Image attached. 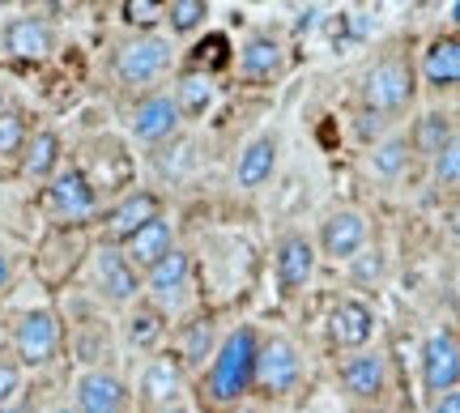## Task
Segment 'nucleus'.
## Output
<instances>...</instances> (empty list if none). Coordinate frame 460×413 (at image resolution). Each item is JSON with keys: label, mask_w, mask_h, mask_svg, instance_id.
Listing matches in <instances>:
<instances>
[{"label": "nucleus", "mask_w": 460, "mask_h": 413, "mask_svg": "<svg viewBox=\"0 0 460 413\" xmlns=\"http://www.w3.org/2000/svg\"><path fill=\"white\" fill-rule=\"evenodd\" d=\"M358 413H388V409H358Z\"/></svg>", "instance_id": "c03bdc74"}, {"label": "nucleus", "mask_w": 460, "mask_h": 413, "mask_svg": "<svg viewBox=\"0 0 460 413\" xmlns=\"http://www.w3.org/2000/svg\"><path fill=\"white\" fill-rule=\"evenodd\" d=\"M430 413H460V388H452V392L430 400Z\"/></svg>", "instance_id": "c9c22d12"}, {"label": "nucleus", "mask_w": 460, "mask_h": 413, "mask_svg": "<svg viewBox=\"0 0 460 413\" xmlns=\"http://www.w3.org/2000/svg\"><path fill=\"white\" fill-rule=\"evenodd\" d=\"M94 286H99V294L115 307H124V303H137V294L146 290V277L128 265V256L111 243H102L99 256H94Z\"/></svg>", "instance_id": "dca6fc26"}, {"label": "nucleus", "mask_w": 460, "mask_h": 413, "mask_svg": "<svg viewBox=\"0 0 460 413\" xmlns=\"http://www.w3.org/2000/svg\"><path fill=\"white\" fill-rule=\"evenodd\" d=\"M209 102H214V82L209 77H200V73H183L180 85H175V107H180V116L197 119L209 111Z\"/></svg>", "instance_id": "bb28decb"}, {"label": "nucleus", "mask_w": 460, "mask_h": 413, "mask_svg": "<svg viewBox=\"0 0 460 413\" xmlns=\"http://www.w3.org/2000/svg\"><path fill=\"white\" fill-rule=\"evenodd\" d=\"M303 371H307L303 349L290 337H281V332H264L261 354H256V383H252V392L264 400L295 397L298 388H303Z\"/></svg>", "instance_id": "20e7f679"}, {"label": "nucleus", "mask_w": 460, "mask_h": 413, "mask_svg": "<svg viewBox=\"0 0 460 413\" xmlns=\"http://www.w3.org/2000/svg\"><path fill=\"white\" fill-rule=\"evenodd\" d=\"M452 119H447V111H422V116L413 119V128L405 133V141H410L413 158H427V163H435V154L452 141Z\"/></svg>", "instance_id": "b1692460"}, {"label": "nucleus", "mask_w": 460, "mask_h": 413, "mask_svg": "<svg viewBox=\"0 0 460 413\" xmlns=\"http://www.w3.org/2000/svg\"><path fill=\"white\" fill-rule=\"evenodd\" d=\"M230 413H264V409H256V405H234Z\"/></svg>", "instance_id": "ea45409f"}, {"label": "nucleus", "mask_w": 460, "mask_h": 413, "mask_svg": "<svg viewBox=\"0 0 460 413\" xmlns=\"http://www.w3.org/2000/svg\"><path fill=\"white\" fill-rule=\"evenodd\" d=\"M175 68V43L163 34H132L111 51V73L119 85L128 90H146V85L163 82L166 73Z\"/></svg>", "instance_id": "7ed1b4c3"}, {"label": "nucleus", "mask_w": 460, "mask_h": 413, "mask_svg": "<svg viewBox=\"0 0 460 413\" xmlns=\"http://www.w3.org/2000/svg\"><path fill=\"white\" fill-rule=\"evenodd\" d=\"M430 171H435V183H439L444 192H460V133H452V141L435 154Z\"/></svg>", "instance_id": "473e14b6"}, {"label": "nucleus", "mask_w": 460, "mask_h": 413, "mask_svg": "<svg viewBox=\"0 0 460 413\" xmlns=\"http://www.w3.org/2000/svg\"><path fill=\"white\" fill-rule=\"evenodd\" d=\"M26 149V119L17 111H0V158H13Z\"/></svg>", "instance_id": "72a5a7b5"}, {"label": "nucleus", "mask_w": 460, "mask_h": 413, "mask_svg": "<svg viewBox=\"0 0 460 413\" xmlns=\"http://www.w3.org/2000/svg\"><path fill=\"white\" fill-rule=\"evenodd\" d=\"M337 383L349 400H362L367 409H376V400H384L388 392V363L376 349H358V354H345L337 363Z\"/></svg>", "instance_id": "0eeeda50"}, {"label": "nucleus", "mask_w": 460, "mask_h": 413, "mask_svg": "<svg viewBox=\"0 0 460 413\" xmlns=\"http://www.w3.org/2000/svg\"><path fill=\"white\" fill-rule=\"evenodd\" d=\"M447 226H452V239H456V243H460V205H456V209H452V214H447Z\"/></svg>", "instance_id": "4c0bfd02"}, {"label": "nucleus", "mask_w": 460, "mask_h": 413, "mask_svg": "<svg viewBox=\"0 0 460 413\" xmlns=\"http://www.w3.org/2000/svg\"><path fill=\"white\" fill-rule=\"evenodd\" d=\"M230 60H234V51H230L226 34H205L197 43V51H192V60H188V65H192L188 73H200V77H205V73H222Z\"/></svg>", "instance_id": "c85d7f7f"}, {"label": "nucleus", "mask_w": 460, "mask_h": 413, "mask_svg": "<svg viewBox=\"0 0 460 413\" xmlns=\"http://www.w3.org/2000/svg\"><path fill=\"white\" fill-rule=\"evenodd\" d=\"M376 307L367 303V298H337L332 303L329 320H324V332H329V341L345 354H358V349H371V337H376Z\"/></svg>", "instance_id": "6e6552de"}, {"label": "nucleus", "mask_w": 460, "mask_h": 413, "mask_svg": "<svg viewBox=\"0 0 460 413\" xmlns=\"http://www.w3.org/2000/svg\"><path fill=\"white\" fill-rule=\"evenodd\" d=\"M410 163H413V149L405 141V133H388L371 149V171H376L379 180H401L410 171Z\"/></svg>", "instance_id": "a878e982"}, {"label": "nucleus", "mask_w": 460, "mask_h": 413, "mask_svg": "<svg viewBox=\"0 0 460 413\" xmlns=\"http://www.w3.org/2000/svg\"><path fill=\"white\" fill-rule=\"evenodd\" d=\"M166 4H158V0H124L119 4V22L124 26H132L137 34H154V26L163 22Z\"/></svg>", "instance_id": "2f4dec72"}, {"label": "nucleus", "mask_w": 460, "mask_h": 413, "mask_svg": "<svg viewBox=\"0 0 460 413\" xmlns=\"http://www.w3.org/2000/svg\"><path fill=\"white\" fill-rule=\"evenodd\" d=\"M158 217H163V197L141 188V192H128L111 214L102 217V234H107L111 248H124L132 234H141L149 222H158Z\"/></svg>", "instance_id": "2eb2a0df"}, {"label": "nucleus", "mask_w": 460, "mask_h": 413, "mask_svg": "<svg viewBox=\"0 0 460 413\" xmlns=\"http://www.w3.org/2000/svg\"><path fill=\"white\" fill-rule=\"evenodd\" d=\"M132 392L128 383L111 371H85L73 383V409L77 413H128Z\"/></svg>", "instance_id": "6ab92c4d"}, {"label": "nucleus", "mask_w": 460, "mask_h": 413, "mask_svg": "<svg viewBox=\"0 0 460 413\" xmlns=\"http://www.w3.org/2000/svg\"><path fill=\"white\" fill-rule=\"evenodd\" d=\"M158 413H188V409H180V405H175V409H158Z\"/></svg>", "instance_id": "37998d69"}, {"label": "nucleus", "mask_w": 460, "mask_h": 413, "mask_svg": "<svg viewBox=\"0 0 460 413\" xmlns=\"http://www.w3.org/2000/svg\"><path fill=\"white\" fill-rule=\"evenodd\" d=\"M188 290H192V256L183 248H175L166 260H158V265L146 273V294L158 312L180 307L183 298H188Z\"/></svg>", "instance_id": "f3484780"}, {"label": "nucleus", "mask_w": 460, "mask_h": 413, "mask_svg": "<svg viewBox=\"0 0 460 413\" xmlns=\"http://www.w3.org/2000/svg\"><path fill=\"white\" fill-rule=\"evenodd\" d=\"M418 380L427 400L460 388V337L452 329H435L418 349Z\"/></svg>", "instance_id": "39448f33"}, {"label": "nucleus", "mask_w": 460, "mask_h": 413, "mask_svg": "<svg viewBox=\"0 0 460 413\" xmlns=\"http://www.w3.org/2000/svg\"><path fill=\"white\" fill-rule=\"evenodd\" d=\"M278 158H281L278 136H273V133H256L243 149H239V158H234V183H239L243 192H261L264 183L273 180Z\"/></svg>", "instance_id": "aec40b11"}, {"label": "nucleus", "mask_w": 460, "mask_h": 413, "mask_svg": "<svg viewBox=\"0 0 460 413\" xmlns=\"http://www.w3.org/2000/svg\"><path fill=\"white\" fill-rule=\"evenodd\" d=\"M256 354H261V332L252 324L230 329L217 341L214 358L200 375V397L209 400L214 409H234L252 397V383H256Z\"/></svg>", "instance_id": "f257e3e1"}, {"label": "nucleus", "mask_w": 460, "mask_h": 413, "mask_svg": "<svg viewBox=\"0 0 460 413\" xmlns=\"http://www.w3.org/2000/svg\"><path fill=\"white\" fill-rule=\"evenodd\" d=\"M0 413H34V409H31V405H26V400H22V405H17V400H13V405H4V409H0Z\"/></svg>", "instance_id": "58836bf2"}, {"label": "nucleus", "mask_w": 460, "mask_h": 413, "mask_svg": "<svg viewBox=\"0 0 460 413\" xmlns=\"http://www.w3.org/2000/svg\"><path fill=\"white\" fill-rule=\"evenodd\" d=\"M315 243L303 231H281L273 243V273H278L281 294H298L315 273Z\"/></svg>", "instance_id": "f8f14e48"}, {"label": "nucleus", "mask_w": 460, "mask_h": 413, "mask_svg": "<svg viewBox=\"0 0 460 413\" xmlns=\"http://www.w3.org/2000/svg\"><path fill=\"white\" fill-rule=\"evenodd\" d=\"M48 209L65 222H85V217L99 214V188L82 166H65L48 183Z\"/></svg>", "instance_id": "9d476101"}, {"label": "nucleus", "mask_w": 460, "mask_h": 413, "mask_svg": "<svg viewBox=\"0 0 460 413\" xmlns=\"http://www.w3.org/2000/svg\"><path fill=\"white\" fill-rule=\"evenodd\" d=\"M217 324L209 320V315H197V320H188L180 329V358L183 363V371L188 366H209V358H214V349H217Z\"/></svg>", "instance_id": "5701e85b"}, {"label": "nucleus", "mask_w": 460, "mask_h": 413, "mask_svg": "<svg viewBox=\"0 0 460 413\" xmlns=\"http://www.w3.org/2000/svg\"><path fill=\"white\" fill-rule=\"evenodd\" d=\"M312 243L329 260H358V251H367L371 243V217L362 209H332L320 217Z\"/></svg>", "instance_id": "423d86ee"}, {"label": "nucleus", "mask_w": 460, "mask_h": 413, "mask_svg": "<svg viewBox=\"0 0 460 413\" xmlns=\"http://www.w3.org/2000/svg\"><path fill=\"white\" fill-rule=\"evenodd\" d=\"M154 166L163 171L166 180H183L188 171H197V145L192 141H166L154 154Z\"/></svg>", "instance_id": "c756f323"}, {"label": "nucleus", "mask_w": 460, "mask_h": 413, "mask_svg": "<svg viewBox=\"0 0 460 413\" xmlns=\"http://www.w3.org/2000/svg\"><path fill=\"white\" fill-rule=\"evenodd\" d=\"M0 111H4V94H0Z\"/></svg>", "instance_id": "a18cd8bd"}, {"label": "nucleus", "mask_w": 460, "mask_h": 413, "mask_svg": "<svg viewBox=\"0 0 460 413\" xmlns=\"http://www.w3.org/2000/svg\"><path fill=\"white\" fill-rule=\"evenodd\" d=\"M418 82L427 85L430 94L460 90V31L435 34L422 48V56H418Z\"/></svg>", "instance_id": "9b49d317"}, {"label": "nucleus", "mask_w": 460, "mask_h": 413, "mask_svg": "<svg viewBox=\"0 0 460 413\" xmlns=\"http://www.w3.org/2000/svg\"><path fill=\"white\" fill-rule=\"evenodd\" d=\"M51 413H77V409H73V405H60V409H51Z\"/></svg>", "instance_id": "79ce46f5"}, {"label": "nucleus", "mask_w": 460, "mask_h": 413, "mask_svg": "<svg viewBox=\"0 0 460 413\" xmlns=\"http://www.w3.org/2000/svg\"><path fill=\"white\" fill-rule=\"evenodd\" d=\"M60 354V320L56 312H26L13 329L17 366H51Z\"/></svg>", "instance_id": "1a4fd4ad"}, {"label": "nucleus", "mask_w": 460, "mask_h": 413, "mask_svg": "<svg viewBox=\"0 0 460 413\" xmlns=\"http://www.w3.org/2000/svg\"><path fill=\"white\" fill-rule=\"evenodd\" d=\"M205 17H209V4H205V0H171L163 22L171 26V34H192L205 26Z\"/></svg>", "instance_id": "7c9ffc66"}, {"label": "nucleus", "mask_w": 460, "mask_h": 413, "mask_svg": "<svg viewBox=\"0 0 460 413\" xmlns=\"http://www.w3.org/2000/svg\"><path fill=\"white\" fill-rule=\"evenodd\" d=\"M163 332H166V312H158L154 303H146V307H137V312L128 315V346L132 349H154L163 341Z\"/></svg>", "instance_id": "cd10ccee"}, {"label": "nucleus", "mask_w": 460, "mask_h": 413, "mask_svg": "<svg viewBox=\"0 0 460 413\" xmlns=\"http://www.w3.org/2000/svg\"><path fill=\"white\" fill-rule=\"evenodd\" d=\"M447 13H452V22L460 26V0H456V4H447Z\"/></svg>", "instance_id": "a19ab883"}, {"label": "nucleus", "mask_w": 460, "mask_h": 413, "mask_svg": "<svg viewBox=\"0 0 460 413\" xmlns=\"http://www.w3.org/2000/svg\"><path fill=\"white\" fill-rule=\"evenodd\" d=\"M234 68L247 85H264V82H278L281 68H286V43L278 34H247V43L234 51Z\"/></svg>", "instance_id": "a211bd4d"}, {"label": "nucleus", "mask_w": 460, "mask_h": 413, "mask_svg": "<svg viewBox=\"0 0 460 413\" xmlns=\"http://www.w3.org/2000/svg\"><path fill=\"white\" fill-rule=\"evenodd\" d=\"M17 392H22V366H17V358L0 354V409L13 405Z\"/></svg>", "instance_id": "f704fd0d"}, {"label": "nucleus", "mask_w": 460, "mask_h": 413, "mask_svg": "<svg viewBox=\"0 0 460 413\" xmlns=\"http://www.w3.org/2000/svg\"><path fill=\"white\" fill-rule=\"evenodd\" d=\"M180 107H175V94H158V90H149L146 99L132 107V136L137 141H146V145H166V141H175L180 136Z\"/></svg>", "instance_id": "4468645a"}, {"label": "nucleus", "mask_w": 460, "mask_h": 413, "mask_svg": "<svg viewBox=\"0 0 460 413\" xmlns=\"http://www.w3.org/2000/svg\"><path fill=\"white\" fill-rule=\"evenodd\" d=\"M9 273H13V268H9V256L0 248V294H4V286H9Z\"/></svg>", "instance_id": "e433bc0d"}, {"label": "nucleus", "mask_w": 460, "mask_h": 413, "mask_svg": "<svg viewBox=\"0 0 460 413\" xmlns=\"http://www.w3.org/2000/svg\"><path fill=\"white\" fill-rule=\"evenodd\" d=\"M0 51L17 60V65H39V60H48L51 51H56V31H51L48 17H13L4 34H0Z\"/></svg>", "instance_id": "ddd939ff"}, {"label": "nucleus", "mask_w": 460, "mask_h": 413, "mask_svg": "<svg viewBox=\"0 0 460 413\" xmlns=\"http://www.w3.org/2000/svg\"><path fill=\"white\" fill-rule=\"evenodd\" d=\"M180 392H183V363L175 354H158L141 371V400L149 405V413H158V409H175Z\"/></svg>", "instance_id": "412c9836"}, {"label": "nucleus", "mask_w": 460, "mask_h": 413, "mask_svg": "<svg viewBox=\"0 0 460 413\" xmlns=\"http://www.w3.org/2000/svg\"><path fill=\"white\" fill-rule=\"evenodd\" d=\"M119 251L128 256V265L137 268V273H149L158 260H166V256L175 251V231H171V222H166V217H158V222H149L141 234H132Z\"/></svg>", "instance_id": "4be33fe9"}, {"label": "nucleus", "mask_w": 460, "mask_h": 413, "mask_svg": "<svg viewBox=\"0 0 460 413\" xmlns=\"http://www.w3.org/2000/svg\"><path fill=\"white\" fill-rule=\"evenodd\" d=\"M418 65L410 51H384L371 65L362 68L358 77V111H367L371 119H396L405 116L418 99Z\"/></svg>", "instance_id": "f03ea898"}, {"label": "nucleus", "mask_w": 460, "mask_h": 413, "mask_svg": "<svg viewBox=\"0 0 460 413\" xmlns=\"http://www.w3.org/2000/svg\"><path fill=\"white\" fill-rule=\"evenodd\" d=\"M56 163H60V136L43 128V133L26 136V149H22V171L31 180H51L56 175Z\"/></svg>", "instance_id": "393cba45"}]
</instances>
